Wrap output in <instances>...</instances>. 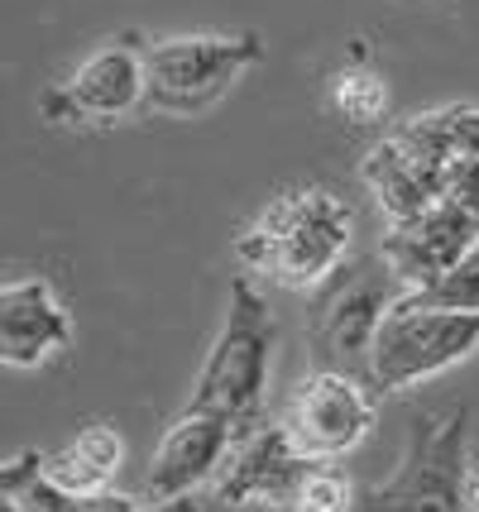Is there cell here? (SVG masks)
Instances as JSON below:
<instances>
[{
	"mask_svg": "<svg viewBox=\"0 0 479 512\" xmlns=\"http://www.w3.org/2000/svg\"><path fill=\"white\" fill-rule=\"evenodd\" d=\"M72 345V316L44 278H15L0 288V359L10 369H39Z\"/></svg>",
	"mask_w": 479,
	"mask_h": 512,
	"instance_id": "4fadbf2b",
	"label": "cell"
},
{
	"mask_svg": "<svg viewBox=\"0 0 479 512\" xmlns=\"http://www.w3.org/2000/svg\"><path fill=\"white\" fill-rule=\"evenodd\" d=\"M331 101H336V111H341L345 120H355V125H379L388 111V82L379 72H369L365 63L341 67V72L331 77Z\"/></svg>",
	"mask_w": 479,
	"mask_h": 512,
	"instance_id": "2e32d148",
	"label": "cell"
},
{
	"mask_svg": "<svg viewBox=\"0 0 479 512\" xmlns=\"http://www.w3.org/2000/svg\"><path fill=\"white\" fill-rule=\"evenodd\" d=\"M355 245V211L331 187H293L274 197L235 240V259L293 292H317Z\"/></svg>",
	"mask_w": 479,
	"mask_h": 512,
	"instance_id": "6da1fadb",
	"label": "cell"
},
{
	"mask_svg": "<svg viewBox=\"0 0 479 512\" xmlns=\"http://www.w3.org/2000/svg\"><path fill=\"white\" fill-rule=\"evenodd\" d=\"M44 450H20L10 465L0 469V498L5 503H20L24 512H139L135 498H125V493H68L58 489V484H48L44 469Z\"/></svg>",
	"mask_w": 479,
	"mask_h": 512,
	"instance_id": "9a60e30c",
	"label": "cell"
},
{
	"mask_svg": "<svg viewBox=\"0 0 479 512\" xmlns=\"http://www.w3.org/2000/svg\"><path fill=\"white\" fill-rule=\"evenodd\" d=\"M264 44L254 34H197L144 48V101L163 115H197L216 106L254 63Z\"/></svg>",
	"mask_w": 479,
	"mask_h": 512,
	"instance_id": "52a82bcc",
	"label": "cell"
},
{
	"mask_svg": "<svg viewBox=\"0 0 479 512\" xmlns=\"http://www.w3.org/2000/svg\"><path fill=\"white\" fill-rule=\"evenodd\" d=\"M139 101H144V48L135 44V34H120L72 67L63 87L48 91L44 115L48 120H115V115H130Z\"/></svg>",
	"mask_w": 479,
	"mask_h": 512,
	"instance_id": "30bf717a",
	"label": "cell"
},
{
	"mask_svg": "<svg viewBox=\"0 0 479 512\" xmlns=\"http://www.w3.org/2000/svg\"><path fill=\"white\" fill-rule=\"evenodd\" d=\"M317 460H302L297 446L288 441V431L278 422H259L250 436H240L230 460L216 474V503L226 508H274L293 512L297 489L307 479V469Z\"/></svg>",
	"mask_w": 479,
	"mask_h": 512,
	"instance_id": "9c48e42d",
	"label": "cell"
},
{
	"mask_svg": "<svg viewBox=\"0 0 479 512\" xmlns=\"http://www.w3.org/2000/svg\"><path fill=\"white\" fill-rule=\"evenodd\" d=\"M235 426L211 417V412H192L187 407L178 422L163 431L159 450L144 474V503H173V498H192L202 484H216L221 465L235 450Z\"/></svg>",
	"mask_w": 479,
	"mask_h": 512,
	"instance_id": "7c38bea8",
	"label": "cell"
},
{
	"mask_svg": "<svg viewBox=\"0 0 479 512\" xmlns=\"http://www.w3.org/2000/svg\"><path fill=\"white\" fill-rule=\"evenodd\" d=\"M408 297L422 307H441V312H479V245L441 283H432L427 292H408Z\"/></svg>",
	"mask_w": 479,
	"mask_h": 512,
	"instance_id": "ac0fdd59",
	"label": "cell"
},
{
	"mask_svg": "<svg viewBox=\"0 0 479 512\" xmlns=\"http://www.w3.org/2000/svg\"><path fill=\"white\" fill-rule=\"evenodd\" d=\"M479 350V312H441L403 297L379 326L369 383L374 393H408L417 383L456 369Z\"/></svg>",
	"mask_w": 479,
	"mask_h": 512,
	"instance_id": "8992f818",
	"label": "cell"
},
{
	"mask_svg": "<svg viewBox=\"0 0 479 512\" xmlns=\"http://www.w3.org/2000/svg\"><path fill=\"white\" fill-rule=\"evenodd\" d=\"M120 465H125V441H120V431L106 422L82 426L68 446L44 450V460H39L48 484H58V489H68V493H82V498H87V493H111Z\"/></svg>",
	"mask_w": 479,
	"mask_h": 512,
	"instance_id": "5bb4252c",
	"label": "cell"
},
{
	"mask_svg": "<svg viewBox=\"0 0 479 512\" xmlns=\"http://www.w3.org/2000/svg\"><path fill=\"white\" fill-rule=\"evenodd\" d=\"M139 512H202L197 498H173V503H144Z\"/></svg>",
	"mask_w": 479,
	"mask_h": 512,
	"instance_id": "d6986e66",
	"label": "cell"
},
{
	"mask_svg": "<svg viewBox=\"0 0 479 512\" xmlns=\"http://www.w3.org/2000/svg\"><path fill=\"white\" fill-rule=\"evenodd\" d=\"M408 297L384 254H350L317 292L307 312V345L317 369L369 383V359L384 316ZM374 388V383H369Z\"/></svg>",
	"mask_w": 479,
	"mask_h": 512,
	"instance_id": "3957f363",
	"label": "cell"
},
{
	"mask_svg": "<svg viewBox=\"0 0 479 512\" xmlns=\"http://www.w3.org/2000/svg\"><path fill=\"white\" fill-rule=\"evenodd\" d=\"M278 321L269 302L259 297L250 278H235L226 297V321L206 350V364L197 374L192 412H211L235 426V436H250L264 422V393H269V369H274Z\"/></svg>",
	"mask_w": 479,
	"mask_h": 512,
	"instance_id": "7a4b0ae2",
	"label": "cell"
},
{
	"mask_svg": "<svg viewBox=\"0 0 479 512\" xmlns=\"http://www.w3.org/2000/svg\"><path fill=\"white\" fill-rule=\"evenodd\" d=\"M456 154L460 149L456 134H451V106L408 115L403 125H393L365 154V168H360L384 221L403 225L422 211H432L446 192V173H451Z\"/></svg>",
	"mask_w": 479,
	"mask_h": 512,
	"instance_id": "5b68a950",
	"label": "cell"
},
{
	"mask_svg": "<svg viewBox=\"0 0 479 512\" xmlns=\"http://www.w3.org/2000/svg\"><path fill=\"white\" fill-rule=\"evenodd\" d=\"M365 493L355 489V479L341 465H312L302 489H297L293 512H355Z\"/></svg>",
	"mask_w": 479,
	"mask_h": 512,
	"instance_id": "e0dca14e",
	"label": "cell"
},
{
	"mask_svg": "<svg viewBox=\"0 0 479 512\" xmlns=\"http://www.w3.org/2000/svg\"><path fill=\"white\" fill-rule=\"evenodd\" d=\"M15 508H20V503H15ZM20 512H24V508H20Z\"/></svg>",
	"mask_w": 479,
	"mask_h": 512,
	"instance_id": "44dd1931",
	"label": "cell"
},
{
	"mask_svg": "<svg viewBox=\"0 0 479 512\" xmlns=\"http://www.w3.org/2000/svg\"><path fill=\"white\" fill-rule=\"evenodd\" d=\"M278 426L288 431V441L297 446L302 460L336 465L341 455H350L365 441L369 426H374V388L365 379L317 369L293 388Z\"/></svg>",
	"mask_w": 479,
	"mask_h": 512,
	"instance_id": "ba28073f",
	"label": "cell"
},
{
	"mask_svg": "<svg viewBox=\"0 0 479 512\" xmlns=\"http://www.w3.org/2000/svg\"><path fill=\"white\" fill-rule=\"evenodd\" d=\"M475 245H479L475 211H465L456 201H436L432 211H422V216H412L403 225H388L379 254L388 259V268L398 273V283L408 292H427Z\"/></svg>",
	"mask_w": 479,
	"mask_h": 512,
	"instance_id": "8fae6325",
	"label": "cell"
},
{
	"mask_svg": "<svg viewBox=\"0 0 479 512\" xmlns=\"http://www.w3.org/2000/svg\"><path fill=\"white\" fill-rule=\"evenodd\" d=\"M465 512H479V465H470V479H465Z\"/></svg>",
	"mask_w": 479,
	"mask_h": 512,
	"instance_id": "ffe728a7",
	"label": "cell"
},
{
	"mask_svg": "<svg viewBox=\"0 0 479 512\" xmlns=\"http://www.w3.org/2000/svg\"><path fill=\"white\" fill-rule=\"evenodd\" d=\"M470 412H422L408 426L403 460L360 498V512H465L470 479Z\"/></svg>",
	"mask_w": 479,
	"mask_h": 512,
	"instance_id": "277c9868",
	"label": "cell"
}]
</instances>
